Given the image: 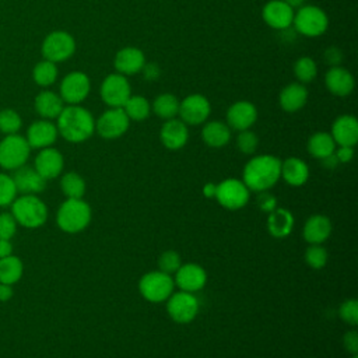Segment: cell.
<instances>
[{
  "instance_id": "7402d4cb",
  "label": "cell",
  "mask_w": 358,
  "mask_h": 358,
  "mask_svg": "<svg viewBox=\"0 0 358 358\" xmlns=\"http://www.w3.org/2000/svg\"><path fill=\"white\" fill-rule=\"evenodd\" d=\"M330 134L337 145L354 147L358 141V120L351 115H341L333 122Z\"/></svg>"
},
{
  "instance_id": "7a4b0ae2",
  "label": "cell",
  "mask_w": 358,
  "mask_h": 358,
  "mask_svg": "<svg viewBox=\"0 0 358 358\" xmlns=\"http://www.w3.org/2000/svg\"><path fill=\"white\" fill-rule=\"evenodd\" d=\"M281 178V161L274 155H257L246 162L242 182L249 190L264 192L271 189Z\"/></svg>"
},
{
  "instance_id": "4fadbf2b",
  "label": "cell",
  "mask_w": 358,
  "mask_h": 358,
  "mask_svg": "<svg viewBox=\"0 0 358 358\" xmlns=\"http://www.w3.org/2000/svg\"><path fill=\"white\" fill-rule=\"evenodd\" d=\"M91 83L85 73L71 71L60 83V98L69 105H80L90 94Z\"/></svg>"
},
{
  "instance_id": "f35d334b",
  "label": "cell",
  "mask_w": 358,
  "mask_h": 358,
  "mask_svg": "<svg viewBox=\"0 0 358 358\" xmlns=\"http://www.w3.org/2000/svg\"><path fill=\"white\" fill-rule=\"evenodd\" d=\"M17 189L10 175L0 172V207L11 206L17 197Z\"/></svg>"
},
{
  "instance_id": "8fae6325",
  "label": "cell",
  "mask_w": 358,
  "mask_h": 358,
  "mask_svg": "<svg viewBox=\"0 0 358 358\" xmlns=\"http://www.w3.org/2000/svg\"><path fill=\"white\" fill-rule=\"evenodd\" d=\"M166 312L176 323H190L199 313V301L192 292L180 291L166 299Z\"/></svg>"
},
{
  "instance_id": "db71d44e",
  "label": "cell",
  "mask_w": 358,
  "mask_h": 358,
  "mask_svg": "<svg viewBox=\"0 0 358 358\" xmlns=\"http://www.w3.org/2000/svg\"><path fill=\"white\" fill-rule=\"evenodd\" d=\"M215 189H217V185L208 182V183H206V185L203 186V194H204L207 199H213V197H215Z\"/></svg>"
},
{
  "instance_id": "11a10c76",
  "label": "cell",
  "mask_w": 358,
  "mask_h": 358,
  "mask_svg": "<svg viewBox=\"0 0 358 358\" xmlns=\"http://www.w3.org/2000/svg\"><path fill=\"white\" fill-rule=\"evenodd\" d=\"M282 1H285L287 4H289L292 8H294V7H301L302 3H303V0H282Z\"/></svg>"
},
{
  "instance_id": "83f0119b",
  "label": "cell",
  "mask_w": 358,
  "mask_h": 358,
  "mask_svg": "<svg viewBox=\"0 0 358 358\" xmlns=\"http://www.w3.org/2000/svg\"><path fill=\"white\" fill-rule=\"evenodd\" d=\"M294 224H295L294 215L287 208L277 207L271 213H268L267 229H268L270 235L274 238L281 239V238L288 236L294 228Z\"/></svg>"
},
{
  "instance_id": "60d3db41",
  "label": "cell",
  "mask_w": 358,
  "mask_h": 358,
  "mask_svg": "<svg viewBox=\"0 0 358 358\" xmlns=\"http://www.w3.org/2000/svg\"><path fill=\"white\" fill-rule=\"evenodd\" d=\"M180 264H182L180 256L175 250H165L158 259L159 271L169 274V275L175 274L176 270L180 267Z\"/></svg>"
},
{
  "instance_id": "cb8c5ba5",
  "label": "cell",
  "mask_w": 358,
  "mask_h": 358,
  "mask_svg": "<svg viewBox=\"0 0 358 358\" xmlns=\"http://www.w3.org/2000/svg\"><path fill=\"white\" fill-rule=\"evenodd\" d=\"M324 83L327 90L337 96L350 95L355 85L352 74L340 66H334L327 70L324 76Z\"/></svg>"
},
{
  "instance_id": "f546056e",
  "label": "cell",
  "mask_w": 358,
  "mask_h": 358,
  "mask_svg": "<svg viewBox=\"0 0 358 358\" xmlns=\"http://www.w3.org/2000/svg\"><path fill=\"white\" fill-rule=\"evenodd\" d=\"M201 137L208 147L221 148L229 143L231 129L228 127V124L220 120H213L204 124L201 130Z\"/></svg>"
},
{
  "instance_id": "f907efd6",
  "label": "cell",
  "mask_w": 358,
  "mask_h": 358,
  "mask_svg": "<svg viewBox=\"0 0 358 358\" xmlns=\"http://www.w3.org/2000/svg\"><path fill=\"white\" fill-rule=\"evenodd\" d=\"M14 291H13V285L10 284H3L0 282V301L1 302H7L11 299Z\"/></svg>"
},
{
  "instance_id": "9a60e30c",
  "label": "cell",
  "mask_w": 358,
  "mask_h": 358,
  "mask_svg": "<svg viewBox=\"0 0 358 358\" xmlns=\"http://www.w3.org/2000/svg\"><path fill=\"white\" fill-rule=\"evenodd\" d=\"M262 17L268 27L282 31L292 25L294 8L282 0H271L264 4Z\"/></svg>"
},
{
  "instance_id": "ab89813d",
  "label": "cell",
  "mask_w": 358,
  "mask_h": 358,
  "mask_svg": "<svg viewBox=\"0 0 358 358\" xmlns=\"http://www.w3.org/2000/svg\"><path fill=\"white\" fill-rule=\"evenodd\" d=\"M305 262L312 268H323L327 263V252L320 245H310L305 252Z\"/></svg>"
},
{
  "instance_id": "7bdbcfd3",
  "label": "cell",
  "mask_w": 358,
  "mask_h": 358,
  "mask_svg": "<svg viewBox=\"0 0 358 358\" xmlns=\"http://www.w3.org/2000/svg\"><path fill=\"white\" fill-rule=\"evenodd\" d=\"M343 322L355 326L358 323V302L355 299H347L340 305L338 309Z\"/></svg>"
},
{
  "instance_id": "9f6ffc18",
  "label": "cell",
  "mask_w": 358,
  "mask_h": 358,
  "mask_svg": "<svg viewBox=\"0 0 358 358\" xmlns=\"http://www.w3.org/2000/svg\"><path fill=\"white\" fill-rule=\"evenodd\" d=\"M352 358H358V357H357V354H355V355H352Z\"/></svg>"
},
{
  "instance_id": "836d02e7",
  "label": "cell",
  "mask_w": 358,
  "mask_h": 358,
  "mask_svg": "<svg viewBox=\"0 0 358 358\" xmlns=\"http://www.w3.org/2000/svg\"><path fill=\"white\" fill-rule=\"evenodd\" d=\"M123 110L130 120L140 122L150 116L151 105L147 101V98L141 95H130V98L123 105Z\"/></svg>"
},
{
  "instance_id": "d4e9b609",
  "label": "cell",
  "mask_w": 358,
  "mask_h": 358,
  "mask_svg": "<svg viewBox=\"0 0 358 358\" xmlns=\"http://www.w3.org/2000/svg\"><path fill=\"white\" fill-rule=\"evenodd\" d=\"M331 234V222L329 217L322 214L310 215L303 225V239L309 245H322Z\"/></svg>"
},
{
  "instance_id": "52a82bcc",
  "label": "cell",
  "mask_w": 358,
  "mask_h": 358,
  "mask_svg": "<svg viewBox=\"0 0 358 358\" xmlns=\"http://www.w3.org/2000/svg\"><path fill=\"white\" fill-rule=\"evenodd\" d=\"M292 25L299 34L315 38L326 32L329 27V18L320 7L302 6L296 13H294Z\"/></svg>"
},
{
  "instance_id": "1f68e13d",
  "label": "cell",
  "mask_w": 358,
  "mask_h": 358,
  "mask_svg": "<svg viewBox=\"0 0 358 358\" xmlns=\"http://www.w3.org/2000/svg\"><path fill=\"white\" fill-rule=\"evenodd\" d=\"M24 273V266L20 257L10 255L0 259V282L15 284L21 280Z\"/></svg>"
},
{
  "instance_id": "f6af8a7d",
  "label": "cell",
  "mask_w": 358,
  "mask_h": 358,
  "mask_svg": "<svg viewBox=\"0 0 358 358\" xmlns=\"http://www.w3.org/2000/svg\"><path fill=\"white\" fill-rule=\"evenodd\" d=\"M260 194L257 196V200H256V203H257V206H259V208L262 210V211H264V213H271L274 208H277V199L274 197V194H271V193H268L267 190H264V192H259Z\"/></svg>"
},
{
  "instance_id": "e575fe53",
  "label": "cell",
  "mask_w": 358,
  "mask_h": 358,
  "mask_svg": "<svg viewBox=\"0 0 358 358\" xmlns=\"http://www.w3.org/2000/svg\"><path fill=\"white\" fill-rule=\"evenodd\" d=\"M60 189L67 199H83L85 180L77 172H67L60 179Z\"/></svg>"
},
{
  "instance_id": "816d5d0a",
  "label": "cell",
  "mask_w": 358,
  "mask_h": 358,
  "mask_svg": "<svg viewBox=\"0 0 358 358\" xmlns=\"http://www.w3.org/2000/svg\"><path fill=\"white\" fill-rule=\"evenodd\" d=\"M13 255V245L10 239H0V259Z\"/></svg>"
},
{
  "instance_id": "ac0fdd59",
  "label": "cell",
  "mask_w": 358,
  "mask_h": 358,
  "mask_svg": "<svg viewBox=\"0 0 358 358\" xmlns=\"http://www.w3.org/2000/svg\"><path fill=\"white\" fill-rule=\"evenodd\" d=\"M257 119V109L249 101H238L227 110V123L229 129L242 131L250 129Z\"/></svg>"
},
{
  "instance_id": "9c48e42d",
  "label": "cell",
  "mask_w": 358,
  "mask_h": 358,
  "mask_svg": "<svg viewBox=\"0 0 358 358\" xmlns=\"http://www.w3.org/2000/svg\"><path fill=\"white\" fill-rule=\"evenodd\" d=\"M249 192L242 180L225 179L217 185L214 199L227 210H239L248 204Z\"/></svg>"
},
{
  "instance_id": "4dcf8cb0",
  "label": "cell",
  "mask_w": 358,
  "mask_h": 358,
  "mask_svg": "<svg viewBox=\"0 0 358 358\" xmlns=\"http://www.w3.org/2000/svg\"><path fill=\"white\" fill-rule=\"evenodd\" d=\"M336 150V143L330 133L317 131L312 134L308 140V151L312 157L317 159H323L333 154Z\"/></svg>"
},
{
  "instance_id": "c3c4849f",
  "label": "cell",
  "mask_w": 358,
  "mask_h": 358,
  "mask_svg": "<svg viewBox=\"0 0 358 358\" xmlns=\"http://www.w3.org/2000/svg\"><path fill=\"white\" fill-rule=\"evenodd\" d=\"M341 59H343V55H341V52H340L337 48L331 46V48L326 49V52H324V60L330 64V67L338 66L340 62H341Z\"/></svg>"
},
{
  "instance_id": "44dd1931",
  "label": "cell",
  "mask_w": 358,
  "mask_h": 358,
  "mask_svg": "<svg viewBox=\"0 0 358 358\" xmlns=\"http://www.w3.org/2000/svg\"><path fill=\"white\" fill-rule=\"evenodd\" d=\"M161 143L168 150H180L186 145L189 138V130L187 124L183 123L180 119H168L159 131Z\"/></svg>"
},
{
  "instance_id": "bcb514c9",
  "label": "cell",
  "mask_w": 358,
  "mask_h": 358,
  "mask_svg": "<svg viewBox=\"0 0 358 358\" xmlns=\"http://www.w3.org/2000/svg\"><path fill=\"white\" fill-rule=\"evenodd\" d=\"M343 345L352 355H355L358 352V333H357V330H350L344 334Z\"/></svg>"
},
{
  "instance_id": "d590c367",
  "label": "cell",
  "mask_w": 358,
  "mask_h": 358,
  "mask_svg": "<svg viewBox=\"0 0 358 358\" xmlns=\"http://www.w3.org/2000/svg\"><path fill=\"white\" fill-rule=\"evenodd\" d=\"M57 74H59V71H57L56 63L49 62L46 59L36 63L32 70V78L41 87L52 85L56 81Z\"/></svg>"
},
{
  "instance_id": "277c9868",
  "label": "cell",
  "mask_w": 358,
  "mask_h": 358,
  "mask_svg": "<svg viewBox=\"0 0 358 358\" xmlns=\"http://www.w3.org/2000/svg\"><path fill=\"white\" fill-rule=\"evenodd\" d=\"M11 214L17 224L34 229L48 220V207L36 194H22L11 203Z\"/></svg>"
},
{
  "instance_id": "f5cc1de1",
  "label": "cell",
  "mask_w": 358,
  "mask_h": 358,
  "mask_svg": "<svg viewBox=\"0 0 358 358\" xmlns=\"http://www.w3.org/2000/svg\"><path fill=\"white\" fill-rule=\"evenodd\" d=\"M322 164H323V166H324V168L334 169L340 162H338V159L336 158V155H334V152H333V154H330L329 157L323 158V159H322Z\"/></svg>"
},
{
  "instance_id": "30bf717a",
  "label": "cell",
  "mask_w": 358,
  "mask_h": 358,
  "mask_svg": "<svg viewBox=\"0 0 358 358\" xmlns=\"http://www.w3.org/2000/svg\"><path fill=\"white\" fill-rule=\"evenodd\" d=\"M99 94L102 101L109 108H123V105L131 95V88L126 76L113 73L108 74L103 78Z\"/></svg>"
},
{
  "instance_id": "5bb4252c",
  "label": "cell",
  "mask_w": 358,
  "mask_h": 358,
  "mask_svg": "<svg viewBox=\"0 0 358 358\" xmlns=\"http://www.w3.org/2000/svg\"><path fill=\"white\" fill-rule=\"evenodd\" d=\"M211 112L208 99L201 94L187 95L179 102V117L183 123L190 126L201 124L207 120Z\"/></svg>"
},
{
  "instance_id": "d6986e66",
  "label": "cell",
  "mask_w": 358,
  "mask_h": 358,
  "mask_svg": "<svg viewBox=\"0 0 358 358\" xmlns=\"http://www.w3.org/2000/svg\"><path fill=\"white\" fill-rule=\"evenodd\" d=\"M57 127L48 119H41L34 123L27 130V141L31 148H46L50 147L57 138Z\"/></svg>"
},
{
  "instance_id": "603a6c76",
  "label": "cell",
  "mask_w": 358,
  "mask_h": 358,
  "mask_svg": "<svg viewBox=\"0 0 358 358\" xmlns=\"http://www.w3.org/2000/svg\"><path fill=\"white\" fill-rule=\"evenodd\" d=\"M113 63L119 74L131 76L143 70L145 64V56L140 49L133 46H126L116 53Z\"/></svg>"
},
{
  "instance_id": "d6a6232c",
  "label": "cell",
  "mask_w": 358,
  "mask_h": 358,
  "mask_svg": "<svg viewBox=\"0 0 358 358\" xmlns=\"http://www.w3.org/2000/svg\"><path fill=\"white\" fill-rule=\"evenodd\" d=\"M151 110L161 119H173L179 113V99L173 94H161L152 101Z\"/></svg>"
},
{
  "instance_id": "e0dca14e",
  "label": "cell",
  "mask_w": 358,
  "mask_h": 358,
  "mask_svg": "<svg viewBox=\"0 0 358 358\" xmlns=\"http://www.w3.org/2000/svg\"><path fill=\"white\" fill-rule=\"evenodd\" d=\"M64 166V158L62 152L56 148L46 147L39 150L35 157L34 168L43 179H55L57 178Z\"/></svg>"
},
{
  "instance_id": "8992f818",
  "label": "cell",
  "mask_w": 358,
  "mask_h": 358,
  "mask_svg": "<svg viewBox=\"0 0 358 358\" xmlns=\"http://www.w3.org/2000/svg\"><path fill=\"white\" fill-rule=\"evenodd\" d=\"M173 278L162 271H150L138 281V291L141 296L152 303L166 301L173 292Z\"/></svg>"
},
{
  "instance_id": "5b68a950",
  "label": "cell",
  "mask_w": 358,
  "mask_h": 358,
  "mask_svg": "<svg viewBox=\"0 0 358 358\" xmlns=\"http://www.w3.org/2000/svg\"><path fill=\"white\" fill-rule=\"evenodd\" d=\"M31 147L25 137L20 134H7L0 141V166L7 171H15L25 165L29 158Z\"/></svg>"
},
{
  "instance_id": "484cf974",
  "label": "cell",
  "mask_w": 358,
  "mask_h": 358,
  "mask_svg": "<svg viewBox=\"0 0 358 358\" xmlns=\"http://www.w3.org/2000/svg\"><path fill=\"white\" fill-rule=\"evenodd\" d=\"M34 106H35L36 113L41 117L52 120V119H57V116L60 115V112L64 108V102L59 94L45 90V91H41L35 96Z\"/></svg>"
},
{
  "instance_id": "74e56055",
  "label": "cell",
  "mask_w": 358,
  "mask_h": 358,
  "mask_svg": "<svg viewBox=\"0 0 358 358\" xmlns=\"http://www.w3.org/2000/svg\"><path fill=\"white\" fill-rule=\"evenodd\" d=\"M22 126L21 116L14 109L0 110V131L7 134H15Z\"/></svg>"
},
{
  "instance_id": "7c38bea8",
  "label": "cell",
  "mask_w": 358,
  "mask_h": 358,
  "mask_svg": "<svg viewBox=\"0 0 358 358\" xmlns=\"http://www.w3.org/2000/svg\"><path fill=\"white\" fill-rule=\"evenodd\" d=\"M130 124V119L123 108H109L98 120H95V131L106 140H113L123 136Z\"/></svg>"
},
{
  "instance_id": "b9f144b4",
  "label": "cell",
  "mask_w": 358,
  "mask_h": 358,
  "mask_svg": "<svg viewBox=\"0 0 358 358\" xmlns=\"http://www.w3.org/2000/svg\"><path fill=\"white\" fill-rule=\"evenodd\" d=\"M236 144H238V148L241 150V152L250 155L256 151V148L259 145V138L253 131H250L248 129V130L239 131L238 138H236Z\"/></svg>"
},
{
  "instance_id": "6da1fadb",
  "label": "cell",
  "mask_w": 358,
  "mask_h": 358,
  "mask_svg": "<svg viewBox=\"0 0 358 358\" xmlns=\"http://www.w3.org/2000/svg\"><path fill=\"white\" fill-rule=\"evenodd\" d=\"M57 133L69 143H83L95 131V120L91 112L80 105L64 106L57 116Z\"/></svg>"
},
{
  "instance_id": "ba28073f",
  "label": "cell",
  "mask_w": 358,
  "mask_h": 358,
  "mask_svg": "<svg viewBox=\"0 0 358 358\" xmlns=\"http://www.w3.org/2000/svg\"><path fill=\"white\" fill-rule=\"evenodd\" d=\"M41 50L43 59L49 62H64L76 52V41L66 31H53L43 39Z\"/></svg>"
},
{
  "instance_id": "8d00e7d4",
  "label": "cell",
  "mask_w": 358,
  "mask_h": 358,
  "mask_svg": "<svg viewBox=\"0 0 358 358\" xmlns=\"http://www.w3.org/2000/svg\"><path fill=\"white\" fill-rule=\"evenodd\" d=\"M294 74L299 83H309L316 77L317 66L309 56H302L294 64Z\"/></svg>"
},
{
  "instance_id": "3957f363",
  "label": "cell",
  "mask_w": 358,
  "mask_h": 358,
  "mask_svg": "<svg viewBox=\"0 0 358 358\" xmlns=\"http://www.w3.org/2000/svg\"><path fill=\"white\" fill-rule=\"evenodd\" d=\"M57 227L67 234H78L91 222V207L83 199H66L56 214Z\"/></svg>"
},
{
  "instance_id": "681fc988",
  "label": "cell",
  "mask_w": 358,
  "mask_h": 358,
  "mask_svg": "<svg viewBox=\"0 0 358 358\" xmlns=\"http://www.w3.org/2000/svg\"><path fill=\"white\" fill-rule=\"evenodd\" d=\"M141 71H144V77L147 80H157L159 77V69L157 64H152V63L144 64Z\"/></svg>"
},
{
  "instance_id": "2e32d148",
  "label": "cell",
  "mask_w": 358,
  "mask_h": 358,
  "mask_svg": "<svg viewBox=\"0 0 358 358\" xmlns=\"http://www.w3.org/2000/svg\"><path fill=\"white\" fill-rule=\"evenodd\" d=\"M173 282L180 288V291L193 294L206 285L207 273L201 266L196 263L180 264V267L175 273Z\"/></svg>"
},
{
  "instance_id": "ee69618b",
  "label": "cell",
  "mask_w": 358,
  "mask_h": 358,
  "mask_svg": "<svg viewBox=\"0 0 358 358\" xmlns=\"http://www.w3.org/2000/svg\"><path fill=\"white\" fill-rule=\"evenodd\" d=\"M17 232V221L11 213L0 214V239H11Z\"/></svg>"
},
{
  "instance_id": "7dc6e473",
  "label": "cell",
  "mask_w": 358,
  "mask_h": 358,
  "mask_svg": "<svg viewBox=\"0 0 358 358\" xmlns=\"http://www.w3.org/2000/svg\"><path fill=\"white\" fill-rule=\"evenodd\" d=\"M334 155L340 164H347L354 158V148L347 145H338V148L334 150Z\"/></svg>"
},
{
  "instance_id": "f1b7e54d",
  "label": "cell",
  "mask_w": 358,
  "mask_h": 358,
  "mask_svg": "<svg viewBox=\"0 0 358 358\" xmlns=\"http://www.w3.org/2000/svg\"><path fill=\"white\" fill-rule=\"evenodd\" d=\"M281 178L291 186H302L309 178V168L296 157L287 158L281 162Z\"/></svg>"
},
{
  "instance_id": "ffe728a7",
  "label": "cell",
  "mask_w": 358,
  "mask_h": 358,
  "mask_svg": "<svg viewBox=\"0 0 358 358\" xmlns=\"http://www.w3.org/2000/svg\"><path fill=\"white\" fill-rule=\"evenodd\" d=\"M11 178L14 180L17 192H20L21 194H38L46 187V179H43L34 166L22 165L15 169Z\"/></svg>"
},
{
  "instance_id": "4316f807",
  "label": "cell",
  "mask_w": 358,
  "mask_h": 358,
  "mask_svg": "<svg viewBox=\"0 0 358 358\" xmlns=\"http://www.w3.org/2000/svg\"><path fill=\"white\" fill-rule=\"evenodd\" d=\"M280 106L285 112H296L305 106L308 101V91L302 83H291L285 85L278 96Z\"/></svg>"
}]
</instances>
